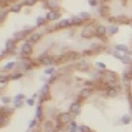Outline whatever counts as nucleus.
<instances>
[{
	"label": "nucleus",
	"instance_id": "1",
	"mask_svg": "<svg viewBox=\"0 0 132 132\" xmlns=\"http://www.w3.org/2000/svg\"><path fill=\"white\" fill-rule=\"evenodd\" d=\"M71 122V116L70 113L64 112L61 113L58 116V124L59 127H62V125L66 124V123Z\"/></svg>",
	"mask_w": 132,
	"mask_h": 132
},
{
	"label": "nucleus",
	"instance_id": "2",
	"mask_svg": "<svg viewBox=\"0 0 132 132\" xmlns=\"http://www.w3.org/2000/svg\"><path fill=\"white\" fill-rule=\"evenodd\" d=\"M104 75L107 81L108 84H114L116 83V81L117 79V75L115 72L111 70H106L104 73Z\"/></svg>",
	"mask_w": 132,
	"mask_h": 132
},
{
	"label": "nucleus",
	"instance_id": "3",
	"mask_svg": "<svg viewBox=\"0 0 132 132\" xmlns=\"http://www.w3.org/2000/svg\"><path fill=\"white\" fill-rule=\"evenodd\" d=\"M75 68L81 71H86L89 70V65L86 60H81V61L77 62V64H75Z\"/></svg>",
	"mask_w": 132,
	"mask_h": 132
},
{
	"label": "nucleus",
	"instance_id": "4",
	"mask_svg": "<svg viewBox=\"0 0 132 132\" xmlns=\"http://www.w3.org/2000/svg\"><path fill=\"white\" fill-rule=\"evenodd\" d=\"M95 35V33L93 32V30L91 28H89V27H86L81 33V37H84V38H92L93 37H94Z\"/></svg>",
	"mask_w": 132,
	"mask_h": 132
},
{
	"label": "nucleus",
	"instance_id": "5",
	"mask_svg": "<svg viewBox=\"0 0 132 132\" xmlns=\"http://www.w3.org/2000/svg\"><path fill=\"white\" fill-rule=\"evenodd\" d=\"M30 31H22V32H18V33H16L14 35V39L16 40L17 41H19V40H22L26 37V36L27 34H29L28 33H29Z\"/></svg>",
	"mask_w": 132,
	"mask_h": 132
},
{
	"label": "nucleus",
	"instance_id": "6",
	"mask_svg": "<svg viewBox=\"0 0 132 132\" xmlns=\"http://www.w3.org/2000/svg\"><path fill=\"white\" fill-rule=\"evenodd\" d=\"M106 33V28L104 26H99L96 29V34L98 37H102L105 35Z\"/></svg>",
	"mask_w": 132,
	"mask_h": 132
},
{
	"label": "nucleus",
	"instance_id": "7",
	"mask_svg": "<svg viewBox=\"0 0 132 132\" xmlns=\"http://www.w3.org/2000/svg\"><path fill=\"white\" fill-rule=\"evenodd\" d=\"M80 107L81 106L78 102H75V103L71 104V105L70 107V110L74 114H77V113L80 112Z\"/></svg>",
	"mask_w": 132,
	"mask_h": 132
},
{
	"label": "nucleus",
	"instance_id": "8",
	"mask_svg": "<svg viewBox=\"0 0 132 132\" xmlns=\"http://www.w3.org/2000/svg\"><path fill=\"white\" fill-rule=\"evenodd\" d=\"M14 112V108H1V116H8L11 115Z\"/></svg>",
	"mask_w": 132,
	"mask_h": 132
},
{
	"label": "nucleus",
	"instance_id": "9",
	"mask_svg": "<svg viewBox=\"0 0 132 132\" xmlns=\"http://www.w3.org/2000/svg\"><path fill=\"white\" fill-rule=\"evenodd\" d=\"M22 51L23 53L26 54V55H30V54L32 53V48H31V46L29 45V44L26 43L22 45Z\"/></svg>",
	"mask_w": 132,
	"mask_h": 132
},
{
	"label": "nucleus",
	"instance_id": "10",
	"mask_svg": "<svg viewBox=\"0 0 132 132\" xmlns=\"http://www.w3.org/2000/svg\"><path fill=\"white\" fill-rule=\"evenodd\" d=\"M59 17V15L57 13H55V11H53V10H51V11H50L47 14V19L50 21L56 20Z\"/></svg>",
	"mask_w": 132,
	"mask_h": 132
},
{
	"label": "nucleus",
	"instance_id": "11",
	"mask_svg": "<svg viewBox=\"0 0 132 132\" xmlns=\"http://www.w3.org/2000/svg\"><path fill=\"white\" fill-rule=\"evenodd\" d=\"M40 62L44 66H49L52 63V60L49 56H44L40 59Z\"/></svg>",
	"mask_w": 132,
	"mask_h": 132
},
{
	"label": "nucleus",
	"instance_id": "12",
	"mask_svg": "<svg viewBox=\"0 0 132 132\" xmlns=\"http://www.w3.org/2000/svg\"><path fill=\"white\" fill-rule=\"evenodd\" d=\"M100 13L101 16H108L110 13V8L107 6H103L100 8Z\"/></svg>",
	"mask_w": 132,
	"mask_h": 132
},
{
	"label": "nucleus",
	"instance_id": "13",
	"mask_svg": "<svg viewBox=\"0 0 132 132\" xmlns=\"http://www.w3.org/2000/svg\"><path fill=\"white\" fill-rule=\"evenodd\" d=\"M14 41L13 40L9 39L7 41V44H6V49H7V51H12L14 49Z\"/></svg>",
	"mask_w": 132,
	"mask_h": 132
},
{
	"label": "nucleus",
	"instance_id": "14",
	"mask_svg": "<svg viewBox=\"0 0 132 132\" xmlns=\"http://www.w3.org/2000/svg\"><path fill=\"white\" fill-rule=\"evenodd\" d=\"M70 25V21L67 20V19H63V20L60 21V22H59L58 26L61 29H63V28H66V27H68Z\"/></svg>",
	"mask_w": 132,
	"mask_h": 132
},
{
	"label": "nucleus",
	"instance_id": "15",
	"mask_svg": "<svg viewBox=\"0 0 132 132\" xmlns=\"http://www.w3.org/2000/svg\"><path fill=\"white\" fill-rule=\"evenodd\" d=\"M90 95V89H83L80 92V97L82 98H87Z\"/></svg>",
	"mask_w": 132,
	"mask_h": 132
},
{
	"label": "nucleus",
	"instance_id": "16",
	"mask_svg": "<svg viewBox=\"0 0 132 132\" xmlns=\"http://www.w3.org/2000/svg\"><path fill=\"white\" fill-rule=\"evenodd\" d=\"M41 93H42V95H43L44 97H45V99H46V97H47V96H49V88H48V85H44L43 87H42V89H41Z\"/></svg>",
	"mask_w": 132,
	"mask_h": 132
},
{
	"label": "nucleus",
	"instance_id": "17",
	"mask_svg": "<svg viewBox=\"0 0 132 132\" xmlns=\"http://www.w3.org/2000/svg\"><path fill=\"white\" fill-rule=\"evenodd\" d=\"M117 19H118V22L119 24H129L130 23V20L127 18H126L125 16L118 17Z\"/></svg>",
	"mask_w": 132,
	"mask_h": 132
},
{
	"label": "nucleus",
	"instance_id": "18",
	"mask_svg": "<svg viewBox=\"0 0 132 132\" xmlns=\"http://www.w3.org/2000/svg\"><path fill=\"white\" fill-rule=\"evenodd\" d=\"M82 22L81 19L78 18V17H74V18L71 19V24L74 25V26H80Z\"/></svg>",
	"mask_w": 132,
	"mask_h": 132
},
{
	"label": "nucleus",
	"instance_id": "19",
	"mask_svg": "<svg viewBox=\"0 0 132 132\" xmlns=\"http://www.w3.org/2000/svg\"><path fill=\"white\" fill-rule=\"evenodd\" d=\"M44 127L46 132H51L53 130V125H52L51 121H47L44 124Z\"/></svg>",
	"mask_w": 132,
	"mask_h": 132
},
{
	"label": "nucleus",
	"instance_id": "20",
	"mask_svg": "<svg viewBox=\"0 0 132 132\" xmlns=\"http://www.w3.org/2000/svg\"><path fill=\"white\" fill-rule=\"evenodd\" d=\"M131 118L128 115H124V116H123V117L121 118V121H122V123H124V124H128V123H131Z\"/></svg>",
	"mask_w": 132,
	"mask_h": 132
},
{
	"label": "nucleus",
	"instance_id": "21",
	"mask_svg": "<svg viewBox=\"0 0 132 132\" xmlns=\"http://www.w3.org/2000/svg\"><path fill=\"white\" fill-rule=\"evenodd\" d=\"M116 49L118 50V51H123V52H127V51H128V48H127V46L124 45V44L116 45Z\"/></svg>",
	"mask_w": 132,
	"mask_h": 132
},
{
	"label": "nucleus",
	"instance_id": "22",
	"mask_svg": "<svg viewBox=\"0 0 132 132\" xmlns=\"http://www.w3.org/2000/svg\"><path fill=\"white\" fill-rule=\"evenodd\" d=\"M40 35L39 33H33V34L31 36L30 40L33 43H37L40 40Z\"/></svg>",
	"mask_w": 132,
	"mask_h": 132
},
{
	"label": "nucleus",
	"instance_id": "23",
	"mask_svg": "<svg viewBox=\"0 0 132 132\" xmlns=\"http://www.w3.org/2000/svg\"><path fill=\"white\" fill-rule=\"evenodd\" d=\"M108 32L110 33L111 35H114L119 32V28L116 26H109L108 27Z\"/></svg>",
	"mask_w": 132,
	"mask_h": 132
},
{
	"label": "nucleus",
	"instance_id": "24",
	"mask_svg": "<svg viewBox=\"0 0 132 132\" xmlns=\"http://www.w3.org/2000/svg\"><path fill=\"white\" fill-rule=\"evenodd\" d=\"M107 94H108V96L110 97H115L117 93H116V90L114 88H110L108 90V92H107Z\"/></svg>",
	"mask_w": 132,
	"mask_h": 132
},
{
	"label": "nucleus",
	"instance_id": "25",
	"mask_svg": "<svg viewBox=\"0 0 132 132\" xmlns=\"http://www.w3.org/2000/svg\"><path fill=\"white\" fill-rule=\"evenodd\" d=\"M21 10V5L20 4H15V5H14L13 7L10 8V11L11 12H14V13H18V12H19Z\"/></svg>",
	"mask_w": 132,
	"mask_h": 132
},
{
	"label": "nucleus",
	"instance_id": "26",
	"mask_svg": "<svg viewBox=\"0 0 132 132\" xmlns=\"http://www.w3.org/2000/svg\"><path fill=\"white\" fill-rule=\"evenodd\" d=\"M15 65V62H8V63H7L4 66V67H3V70H11L12 68L14 67V66Z\"/></svg>",
	"mask_w": 132,
	"mask_h": 132
},
{
	"label": "nucleus",
	"instance_id": "27",
	"mask_svg": "<svg viewBox=\"0 0 132 132\" xmlns=\"http://www.w3.org/2000/svg\"><path fill=\"white\" fill-rule=\"evenodd\" d=\"M0 122H1V126H7L9 123V120H8L7 116H1V119H0Z\"/></svg>",
	"mask_w": 132,
	"mask_h": 132
},
{
	"label": "nucleus",
	"instance_id": "28",
	"mask_svg": "<svg viewBox=\"0 0 132 132\" xmlns=\"http://www.w3.org/2000/svg\"><path fill=\"white\" fill-rule=\"evenodd\" d=\"M45 19H44V18H43V17H41V16H40L37 18V26H42V25H44L45 23Z\"/></svg>",
	"mask_w": 132,
	"mask_h": 132
},
{
	"label": "nucleus",
	"instance_id": "29",
	"mask_svg": "<svg viewBox=\"0 0 132 132\" xmlns=\"http://www.w3.org/2000/svg\"><path fill=\"white\" fill-rule=\"evenodd\" d=\"M48 6L50 9H54L58 6V3L57 1H48Z\"/></svg>",
	"mask_w": 132,
	"mask_h": 132
},
{
	"label": "nucleus",
	"instance_id": "30",
	"mask_svg": "<svg viewBox=\"0 0 132 132\" xmlns=\"http://www.w3.org/2000/svg\"><path fill=\"white\" fill-rule=\"evenodd\" d=\"M79 17H81L83 19H89V18H90V14L89 13H87V12H81V13L79 14Z\"/></svg>",
	"mask_w": 132,
	"mask_h": 132
},
{
	"label": "nucleus",
	"instance_id": "31",
	"mask_svg": "<svg viewBox=\"0 0 132 132\" xmlns=\"http://www.w3.org/2000/svg\"><path fill=\"white\" fill-rule=\"evenodd\" d=\"M36 116L38 119H40L42 116V108L41 106H38L37 108V112H36Z\"/></svg>",
	"mask_w": 132,
	"mask_h": 132
},
{
	"label": "nucleus",
	"instance_id": "32",
	"mask_svg": "<svg viewBox=\"0 0 132 132\" xmlns=\"http://www.w3.org/2000/svg\"><path fill=\"white\" fill-rule=\"evenodd\" d=\"M79 130H80L81 132H91L90 129L88 127L85 125H81L80 127H79Z\"/></svg>",
	"mask_w": 132,
	"mask_h": 132
},
{
	"label": "nucleus",
	"instance_id": "33",
	"mask_svg": "<svg viewBox=\"0 0 132 132\" xmlns=\"http://www.w3.org/2000/svg\"><path fill=\"white\" fill-rule=\"evenodd\" d=\"M77 131V124L75 122H71L70 132H76Z\"/></svg>",
	"mask_w": 132,
	"mask_h": 132
},
{
	"label": "nucleus",
	"instance_id": "34",
	"mask_svg": "<svg viewBox=\"0 0 132 132\" xmlns=\"http://www.w3.org/2000/svg\"><path fill=\"white\" fill-rule=\"evenodd\" d=\"M36 0H26V1H24L23 4L26 6H33L36 3Z\"/></svg>",
	"mask_w": 132,
	"mask_h": 132
},
{
	"label": "nucleus",
	"instance_id": "35",
	"mask_svg": "<svg viewBox=\"0 0 132 132\" xmlns=\"http://www.w3.org/2000/svg\"><path fill=\"white\" fill-rule=\"evenodd\" d=\"M14 107L15 108H21V107L22 106V100H14Z\"/></svg>",
	"mask_w": 132,
	"mask_h": 132
},
{
	"label": "nucleus",
	"instance_id": "36",
	"mask_svg": "<svg viewBox=\"0 0 132 132\" xmlns=\"http://www.w3.org/2000/svg\"><path fill=\"white\" fill-rule=\"evenodd\" d=\"M1 100L3 104H9L10 102V97H3L1 98Z\"/></svg>",
	"mask_w": 132,
	"mask_h": 132
},
{
	"label": "nucleus",
	"instance_id": "37",
	"mask_svg": "<svg viewBox=\"0 0 132 132\" xmlns=\"http://www.w3.org/2000/svg\"><path fill=\"white\" fill-rule=\"evenodd\" d=\"M122 62L123 64H128L131 62V59L129 57H127V56H126V57H123V59H122Z\"/></svg>",
	"mask_w": 132,
	"mask_h": 132
},
{
	"label": "nucleus",
	"instance_id": "38",
	"mask_svg": "<svg viewBox=\"0 0 132 132\" xmlns=\"http://www.w3.org/2000/svg\"><path fill=\"white\" fill-rule=\"evenodd\" d=\"M22 77V74L18 73V74H15L12 76V79H13V80H18V79H19L20 77Z\"/></svg>",
	"mask_w": 132,
	"mask_h": 132
},
{
	"label": "nucleus",
	"instance_id": "39",
	"mask_svg": "<svg viewBox=\"0 0 132 132\" xmlns=\"http://www.w3.org/2000/svg\"><path fill=\"white\" fill-rule=\"evenodd\" d=\"M26 103L27 104H29V106H33L34 105V100H33V98H29V99H27L26 100Z\"/></svg>",
	"mask_w": 132,
	"mask_h": 132
},
{
	"label": "nucleus",
	"instance_id": "40",
	"mask_svg": "<svg viewBox=\"0 0 132 132\" xmlns=\"http://www.w3.org/2000/svg\"><path fill=\"white\" fill-rule=\"evenodd\" d=\"M25 98V95L24 94H18V95H17L15 97H14V100H22V99H24Z\"/></svg>",
	"mask_w": 132,
	"mask_h": 132
},
{
	"label": "nucleus",
	"instance_id": "41",
	"mask_svg": "<svg viewBox=\"0 0 132 132\" xmlns=\"http://www.w3.org/2000/svg\"><path fill=\"white\" fill-rule=\"evenodd\" d=\"M54 70H55V69L53 67H51V68H48V69H47V70H45L44 73L46 74H51L52 73L54 72Z\"/></svg>",
	"mask_w": 132,
	"mask_h": 132
},
{
	"label": "nucleus",
	"instance_id": "42",
	"mask_svg": "<svg viewBox=\"0 0 132 132\" xmlns=\"http://www.w3.org/2000/svg\"><path fill=\"white\" fill-rule=\"evenodd\" d=\"M97 66H98V67L101 68V69H105L106 68V66L105 64L104 63V62H97Z\"/></svg>",
	"mask_w": 132,
	"mask_h": 132
},
{
	"label": "nucleus",
	"instance_id": "43",
	"mask_svg": "<svg viewBox=\"0 0 132 132\" xmlns=\"http://www.w3.org/2000/svg\"><path fill=\"white\" fill-rule=\"evenodd\" d=\"M7 11H3L1 12V16H0V20H1V22H3V21L5 19V18L7 17Z\"/></svg>",
	"mask_w": 132,
	"mask_h": 132
},
{
	"label": "nucleus",
	"instance_id": "44",
	"mask_svg": "<svg viewBox=\"0 0 132 132\" xmlns=\"http://www.w3.org/2000/svg\"><path fill=\"white\" fill-rule=\"evenodd\" d=\"M108 22L112 23H116L118 22V19H117V18H116V17H110L108 18Z\"/></svg>",
	"mask_w": 132,
	"mask_h": 132
},
{
	"label": "nucleus",
	"instance_id": "45",
	"mask_svg": "<svg viewBox=\"0 0 132 132\" xmlns=\"http://www.w3.org/2000/svg\"><path fill=\"white\" fill-rule=\"evenodd\" d=\"M93 52H94L93 50H86V51H83V55H91L93 54Z\"/></svg>",
	"mask_w": 132,
	"mask_h": 132
},
{
	"label": "nucleus",
	"instance_id": "46",
	"mask_svg": "<svg viewBox=\"0 0 132 132\" xmlns=\"http://www.w3.org/2000/svg\"><path fill=\"white\" fill-rule=\"evenodd\" d=\"M113 56H114V57H116V59H120V60H122L123 58L120 55H119L118 52H115V53H113Z\"/></svg>",
	"mask_w": 132,
	"mask_h": 132
},
{
	"label": "nucleus",
	"instance_id": "47",
	"mask_svg": "<svg viewBox=\"0 0 132 132\" xmlns=\"http://www.w3.org/2000/svg\"><path fill=\"white\" fill-rule=\"evenodd\" d=\"M7 80V77H6V76H3V75H2L1 77H0V82L1 83H4V82H6Z\"/></svg>",
	"mask_w": 132,
	"mask_h": 132
},
{
	"label": "nucleus",
	"instance_id": "48",
	"mask_svg": "<svg viewBox=\"0 0 132 132\" xmlns=\"http://www.w3.org/2000/svg\"><path fill=\"white\" fill-rule=\"evenodd\" d=\"M89 5H91V6H93V7H94V6H96L97 4V2L96 1V0H89Z\"/></svg>",
	"mask_w": 132,
	"mask_h": 132
},
{
	"label": "nucleus",
	"instance_id": "49",
	"mask_svg": "<svg viewBox=\"0 0 132 132\" xmlns=\"http://www.w3.org/2000/svg\"><path fill=\"white\" fill-rule=\"evenodd\" d=\"M36 123H37V121H36V119H33V120H32L30 122V124H29V127H30V128H32V127H33L36 125Z\"/></svg>",
	"mask_w": 132,
	"mask_h": 132
},
{
	"label": "nucleus",
	"instance_id": "50",
	"mask_svg": "<svg viewBox=\"0 0 132 132\" xmlns=\"http://www.w3.org/2000/svg\"><path fill=\"white\" fill-rule=\"evenodd\" d=\"M55 132H65V131L61 127H59L55 131Z\"/></svg>",
	"mask_w": 132,
	"mask_h": 132
}]
</instances>
